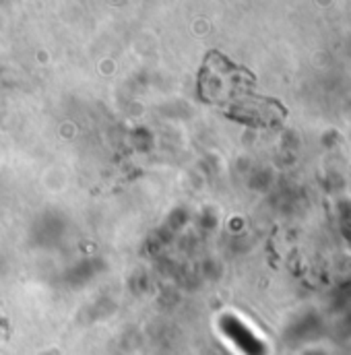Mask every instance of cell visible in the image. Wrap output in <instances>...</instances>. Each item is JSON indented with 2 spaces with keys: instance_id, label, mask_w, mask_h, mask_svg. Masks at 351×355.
I'll use <instances>...</instances> for the list:
<instances>
[{
  "instance_id": "1",
  "label": "cell",
  "mask_w": 351,
  "mask_h": 355,
  "mask_svg": "<svg viewBox=\"0 0 351 355\" xmlns=\"http://www.w3.org/2000/svg\"><path fill=\"white\" fill-rule=\"evenodd\" d=\"M200 97L225 116L252 128H277L287 110L281 101L259 93L255 75L221 52H211L198 75Z\"/></svg>"
}]
</instances>
